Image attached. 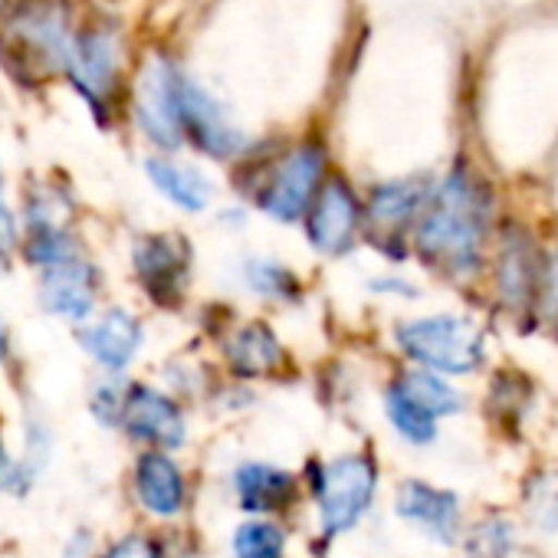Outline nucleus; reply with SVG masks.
I'll list each match as a JSON object with an SVG mask.
<instances>
[{
  "label": "nucleus",
  "instance_id": "393cba45",
  "mask_svg": "<svg viewBox=\"0 0 558 558\" xmlns=\"http://www.w3.org/2000/svg\"><path fill=\"white\" fill-rule=\"evenodd\" d=\"M24 256H27V263L50 269V266L70 263V259H80V246L70 230H34L24 240Z\"/></svg>",
  "mask_w": 558,
  "mask_h": 558
},
{
  "label": "nucleus",
  "instance_id": "423d86ee",
  "mask_svg": "<svg viewBox=\"0 0 558 558\" xmlns=\"http://www.w3.org/2000/svg\"><path fill=\"white\" fill-rule=\"evenodd\" d=\"M73 14L66 0H21L8 17V44L27 66L63 73L73 47Z\"/></svg>",
  "mask_w": 558,
  "mask_h": 558
},
{
  "label": "nucleus",
  "instance_id": "f704fd0d",
  "mask_svg": "<svg viewBox=\"0 0 558 558\" xmlns=\"http://www.w3.org/2000/svg\"><path fill=\"white\" fill-rule=\"evenodd\" d=\"M8 355H11V336H8L4 319H0V362H8Z\"/></svg>",
  "mask_w": 558,
  "mask_h": 558
},
{
  "label": "nucleus",
  "instance_id": "20e7f679",
  "mask_svg": "<svg viewBox=\"0 0 558 558\" xmlns=\"http://www.w3.org/2000/svg\"><path fill=\"white\" fill-rule=\"evenodd\" d=\"M378 470L365 453H345L316 466L313 496L326 535L352 532L375 502Z\"/></svg>",
  "mask_w": 558,
  "mask_h": 558
},
{
  "label": "nucleus",
  "instance_id": "6ab92c4d",
  "mask_svg": "<svg viewBox=\"0 0 558 558\" xmlns=\"http://www.w3.org/2000/svg\"><path fill=\"white\" fill-rule=\"evenodd\" d=\"M427 178H401V181H385L372 191L368 197V223L378 230H398L404 227L414 214L424 210L430 197Z\"/></svg>",
  "mask_w": 558,
  "mask_h": 558
},
{
  "label": "nucleus",
  "instance_id": "a878e982",
  "mask_svg": "<svg viewBox=\"0 0 558 558\" xmlns=\"http://www.w3.org/2000/svg\"><path fill=\"white\" fill-rule=\"evenodd\" d=\"M125 398H129V385L119 375L106 372L89 391V411L102 427H122Z\"/></svg>",
  "mask_w": 558,
  "mask_h": 558
},
{
  "label": "nucleus",
  "instance_id": "f8f14e48",
  "mask_svg": "<svg viewBox=\"0 0 558 558\" xmlns=\"http://www.w3.org/2000/svg\"><path fill=\"white\" fill-rule=\"evenodd\" d=\"M37 296L50 316L86 326L89 316L96 313V303H99V269L93 263H86L83 256L60 263V266H50L40 276Z\"/></svg>",
  "mask_w": 558,
  "mask_h": 558
},
{
  "label": "nucleus",
  "instance_id": "f3484780",
  "mask_svg": "<svg viewBox=\"0 0 558 558\" xmlns=\"http://www.w3.org/2000/svg\"><path fill=\"white\" fill-rule=\"evenodd\" d=\"M223 355L236 378H266L283 365V345L266 323H243L223 339Z\"/></svg>",
  "mask_w": 558,
  "mask_h": 558
},
{
  "label": "nucleus",
  "instance_id": "473e14b6",
  "mask_svg": "<svg viewBox=\"0 0 558 558\" xmlns=\"http://www.w3.org/2000/svg\"><path fill=\"white\" fill-rule=\"evenodd\" d=\"M375 293H388V296H417L411 283H404V279H375L372 283Z\"/></svg>",
  "mask_w": 558,
  "mask_h": 558
},
{
  "label": "nucleus",
  "instance_id": "72a5a7b5",
  "mask_svg": "<svg viewBox=\"0 0 558 558\" xmlns=\"http://www.w3.org/2000/svg\"><path fill=\"white\" fill-rule=\"evenodd\" d=\"M89 555V535L86 532H76L66 545V555L63 558H86Z\"/></svg>",
  "mask_w": 558,
  "mask_h": 558
},
{
  "label": "nucleus",
  "instance_id": "5701e85b",
  "mask_svg": "<svg viewBox=\"0 0 558 558\" xmlns=\"http://www.w3.org/2000/svg\"><path fill=\"white\" fill-rule=\"evenodd\" d=\"M385 411H388V421L391 427L408 440V444H430L437 437V424L427 411H421L417 404H411L395 385L388 388L385 395Z\"/></svg>",
  "mask_w": 558,
  "mask_h": 558
},
{
  "label": "nucleus",
  "instance_id": "aec40b11",
  "mask_svg": "<svg viewBox=\"0 0 558 558\" xmlns=\"http://www.w3.org/2000/svg\"><path fill=\"white\" fill-rule=\"evenodd\" d=\"M240 276H243V287L250 293H256L259 300L269 303H296L303 293L300 276L272 256H243L240 263Z\"/></svg>",
  "mask_w": 558,
  "mask_h": 558
},
{
  "label": "nucleus",
  "instance_id": "ddd939ff",
  "mask_svg": "<svg viewBox=\"0 0 558 558\" xmlns=\"http://www.w3.org/2000/svg\"><path fill=\"white\" fill-rule=\"evenodd\" d=\"M76 339H80V349L96 365H102L112 375H122L138 359V352H142L145 326H142V319L132 310L112 306L99 319L86 323Z\"/></svg>",
  "mask_w": 558,
  "mask_h": 558
},
{
  "label": "nucleus",
  "instance_id": "2f4dec72",
  "mask_svg": "<svg viewBox=\"0 0 558 558\" xmlns=\"http://www.w3.org/2000/svg\"><path fill=\"white\" fill-rule=\"evenodd\" d=\"M21 246V223L4 197V174H0V256H11Z\"/></svg>",
  "mask_w": 558,
  "mask_h": 558
},
{
  "label": "nucleus",
  "instance_id": "c85d7f7f",
  "mask_svg": "<svg viewBox=\"0 0 558 558\" xmlns=\"http://www.w3.org/2000/svg\"><path fill=\"white\" fill-rule=\"evenodd\" d=\"M529 283H532L529 256L519 246H509L502 253V296L509 303H522L529 296Z\"/></svg>",
  "mask_w": 558,
  "mask_h": 558
},
{
  "label": "nucleus",
  "instance_id": "6e6552de",
  "mask_svg": "<svg viewBox=\"0 0 558 558\" xmlns=\"http://www.w3.org/2000/svg\"><path fill=\"white\" fill-rule=\"evenodd\" d=\"M181 132L197 151L217 161H230L246 151V132L230 119V112L194 80L181 76Z\"/></svg>",
  "mask_w": 558,
  "mask_h": 558
},
{
  "label": "nucleus",
  "instance_id": "9b49d317",
  "mask_svg": "<svg viewBox=\"0 0 558 558\" xmlns=\"http://www.w3.org/2000/svg\"><path fill=\"white\" fill-rule=\"evenodd\" d=\"M122 427L132 440L165 453L181 450L187 444V417L181 404L155 385H129Z\"/></svg>",
  "mask_w": 558,
  "mask_h": 558
},
{
  "label": "nucleus",
  "instance_id": "1a4fd4ad",
  "mask_svg": "<svg viewBox=\"0 0 558 558\" xmlns=\"http://www.w3.org/2000/svg\"><path fill=\"white\" fill-rule=\"evenodd\" d=\"M132 266L142 290L155 303L174 306L191 279V243L178 233L138 236L132 246Z\"/></svg>",
  "mask_w": 558,
  "mask_h": 558
},
{
  "label": "nucleus",
  "instance_id": "a211bd4d",
  "mask_svg": "<svg viewBox=\"0 0 558 558\" xmlns=\"http://www.w3.org/2000/svg\"><path fill=\"white\" fill-rule=\"evenodd\" d=\"M145 174L161 197H168L174 207H181L187 214H201L214 201V181L197 165H184V161L155 155L145 161Z\"/></svg>",
  "mask_w": 558,
  "mask_h": 558
},
{
  "label": "nucleus",
  "instance_id": "4be33fe9",
  "mask_svg": "<svg viewBox=\"0 0 558 558\" xmlns=\"http://www.w3.org/2000/svg\"><path fill=\"white\" fill-rule=\"evenodd\" d=\"M233 558H287V532L269 519H246L230 535Z\"/></svg>",
  "mask_w": 558,
  "mask_h": 558
},
{
  "label": "nucleus",
  "instance_id": "b1692460",
  "mask_svg": "<svg viewBox=\"0 0 558 558\" xmlns=\"http://www.w3.org/2000/svg\"><path fill=\"white\" fill-rule=\"evenodd\" d=\"M27 233L34 230H66V217H70V197L63 191H57V184H44L27 191Z\"/></svg>",
  "mask_w": 558,
  "mask_h": 558
},
{
  "label": "nucleus",
  "instance_id": "9d476101",
  "mask_svg": "<svg viewBox=\"0 0 558 558\" xmlns=\"http://www.w3.org/2000/svg\"><path fill=\"white\" fill-rule=\"evenodd\" d=\"M359 223L362 207L352 184L339 174L326 178L306 210V233L313 250H319L323 256H342L355 243Z\"/></svg>",
  "mask_w": 558,
  "mask_h": 558
},
{
  "label": "nucleus",
  "instance_id": "7c9ffc66",
  "mask_svg": "<svg viewBox=\"0 0 558 558\" xmlns=\"http://www.w3.org/2000/svg\"><path fill=\"white\" fill-rule=\"evenodd\" d=\"M99 558H161V548H158V542H155V538L132 532V535L116 538V542H112Z\"/></svg>",
  "mask_w": 558,
  "mask_h": 558
},
{
  "label": "nucleus",
  "instance_id": "dca6fc26",
  "mask_svg": "<svg viewBox=\"0 0 558 558\" xmlns=\"http://www.w3.org/2000/svg\"><path fill=\"white\" fill-rule=\"evenodd\" d=\"M230 486H233L236 506L256 519H266L269 512L287 509L296 499V476L283 466H272L263 460L240 463L230 476Z\"/></svg>",
  "mask_w": 558,
  "mask_h": 558
},
{
  "label": "nucleus",
  "instance_id": "c756f323",
  "mask_svg": "<svg viewBox=\"0 0 558 558\" xmlns=\"http://www.w3.org/2000/svg\"><path fill=\"white\" fill-rule=\"evenodd\" d=\"M34 486V470L14 457L4 440H0V493H14V496H24L27 489Z\"/></svg>",
  "mask_w": 558,
  "mask_h": 558
},
{
  "label": "nucleus",
  "instance_id": "c9c22d12",
  "mask_svg": "<svg viewBox=\"0 0 558 558\" xmlns=\"http://www.w3.org/2000/svg\"><path fill=\"white\" fill-rule=\"evenodd\" d=\"M0 4H4V0H0Z\"/></svg>",
  "mask_w": 558,
  "mask_h": 558
},
{
  "label": "nucleus",
  "instance_id": "f257e3e1",
  "mask_svg": "<svg viewBox=\"0 0 558 558\" xmlns=\"http://www.w3.org/2000/svg\"><path fill=\"white\" fill-rule=\"evenodd\" d=\"M489 223V194L466 171L453 168L427 197L417 223V250L427 263L463 276L473 272L483 253Z\"/></svg>",
  "mask_w": 558,
  "mask_h": 558
},
{
  "label": "nucleus",
  "instance_id": "0eeeda50",
  "mask_svg": "<svg viewBox=\"0 0 558 558\" xmlns=\"http://www.w3.org/2000/svg\"><path fill=\"white\" fill-rule=\"evenodd\" d=\"M323 181H326V148L319 142H303L269 165L256 191V204L266 217L279 223L303 220Z\"/></svg>",
  "mask_w": 558,
  "mask_h": 558
},
{
  "label": "nucleus",
  "instance_id": "412c9836",
  "mask_svg": "<svg viewBox=\"0 0 558 558\" xmlns=\"http://www.w3.org/2000/svg\"><path fill=\"white\" fill-rule=\"evenodd\" d=\"M395 388L411 401L417 404L421 411H427L430 417H444V414H457L463 408V398L457 388H450L440 375L427 372V368H411L404 372Z\"/></svg>",
  "mask_w": 558,
  "mask_h": 558
},
{
  "label": "nucleus",
  "instance_id": "f03ea898",
  "mask_svg": "<svg viewBox=\"0 0 558 558\" xmlns=\"http://www.w3.org/2000/svg\"><path fill=\"white\" fill-rule=\"evenodd\" d=\"M181 66L151 50L132 80V122L161 151H178L184 145L181 132Z\"/></svg>",
  "mask_w": 558,
  "mask_h": 558
},
{
  "label": "nucleus",
  "instance_id": "2eb2a0df",
  "mask_svg": "<svg viewBox=\"0 0 558 558\" xmlns=\"http://www.w3.org/2000/svg\"><path fill=\"white\" fill-rule=\"evenodd\" d=\"M395 512L404 522H414L421 532H427L430 538H437L444 545L457 542V532H460V502L447 489L427 486L421 480H408L398 489Z\"/></svg>",
  "mask_w": 558,
  "mask_h": 558
},
{
  "label": "nucleus",
  "instance_id": "bb28decb",
  "mask_svg": "<svg viewBox=\"0 0 558 558\" xmlns=\"http://www.w3.org/2000/svg\"><path fill=\"white\" fill-rule=\"evenodd\" d=\"M466 548H470V558H506L509 548H512V529H509V522L506 519L480 522L470 532Z\"/></svg>",
  "mask_w": 558,
  "mask_h": 558
},
{
  "label": "nucleus",
  "instance_id": "cd10ccee",
  "mask_svg": "<svg viewBox=\"0 0 558 558\" xmlns=\"http://www.w3.org/2000/svg\"><path fill=\"white\" fill-rule=\"evenodd\" d=\"M529 515L538 529L558 532V476L545 473L532 483L529 493Z\"/></svg>",
  "mask_w": 558,
  "mask_h": 558
},
{
  "label": "nucleus",
  "instance_id": "7ed1b4c3",
  "mask_svg": "<svg viewBox=\"0 0 558 558\" xmlns=\"http://www.w3.org/2000/svg\"><path fill=\"white\" fill-rule=\"evenodd\" d=\"M398 345L434 375H470L483 365V332L463 316H424L398 326Z\"/></svg>",
  "mask_w": 558,
  "mask_h": 558
},
{
  "label": "nucleus",
  "instance_id": "4468645a",
  "mask_svg": "<svg viewBox=\"0 0 558 558\" xmlns=\"http://www.w3.org/2000/svg\"><path fill=\"white\" fill-rule=\"evenodd\" d=\"M135 496L155 519H178L187 506V483L178 460L165 450H145L135 460Z\"/></svg>",
  "mask_w": 558,
  "mask_h": 558
},
{
  "label": "nucleus",
  "instance_id": "39448f33",
  "mask_svg": "<svg viewBox=\"0 0 558 558\" xmlns=\"http://www.w3.org/2000/svg\"><path fill=\"white\" fill-rule=\"evenodd\" d=\"M122 63H125V47H122V34L112 24H89L76 31L63 73L99 119L106 116V109L112 112L122 83Z\"/></svg>",
  "mask_w": 558,
  "mask_h": 558
}]
</instances>
